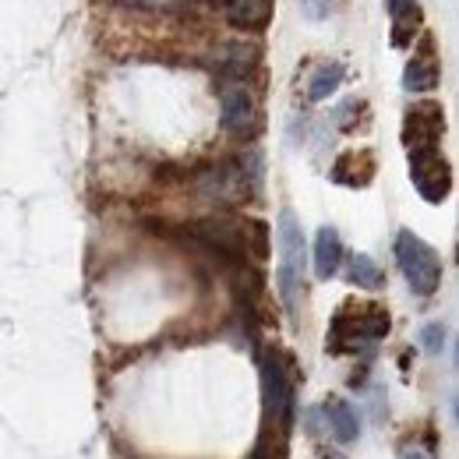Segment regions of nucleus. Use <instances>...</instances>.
Returning <instances> with one entry per match:
<instances>
[{"label":"nucleus","instance_id":"1","mask_svg":"<svg viewBox=\"0 0 459 459\" xmlns=\"http://www.w3.org/2000/svg\"><path fill=\"white\" fill-rule=\"evenodd\" d=\"M393 318L378 300H350L336 311L329 329V350L333 353H357L368 343H378L389 336Z\"/></svg>","mask_w":459,"mask_h":459},{"label":"nucleus","instance_id":"2","mask_svg":"<svg viewBox=\"0 0 459 459\" xmlns=\"http://www.w3.org/2000/svg\"><path fill=\"white\" fill-rule=\"evenodd\" d=\"M304 265H307V244L297 216L280 212V293L287 300L290 318H297V300L304 297Z\"/></svg>","mask_w":459,"mask_h":459},{"label":"nucleus","instance_id":"3","mask_svg":"<svg viewBox=\"0 0 459 459\" xmlns=\"http://www.w3.org/2000/svg\"><path fill=\"white\" fill-rule=\"evenodd\" d=\"M396 262H400L403 276H406V283L417 297H431L442 287V258L413 230L396 233Z\"/></svg>","mask_w":459,"mask_h":459},{"label":"nucleus","instance_id":"4","mask_svg":"<svg viewBox=\"0 0 459 459\" xmlns=\"http://www.w3.org/2000/svg\"><path fill=\"white\" fill-rule=\"evenodd\" d=\"M293 368H290V357L283 350H269L262 357V396H265V410L269 417L290 431L293 428Z\"/></svg>","mask_w":459,"mask_h":459},{"label":"nucleus","instance_id":"5","mask_svg":"<svg viewBox=\"0 0 459 459\" xmlns=\"http://www.w3.org/2000/svg\"><path fill=\"white\" fill-rule=\"evenodd\" d=\"M410 180L424 202L442 205L453 195V163L438 149H413L410 152Z\"/></svg>","mask_w":459,"mask_h":459},{"label":"nucleus","instance_id":"6","mask_svg":"<svg viewBox=\"0 0 459 459\" xmlns=\"http://www.w3.org/2000/svg\"><path fill=\"white\" fill-rule=\"evenodd\" d=\"M187 237L198 240L202 247H209L216 258H223L227 265H240L247 247H244V227L233 223L227 216H209V220H198L187 227Z\"/></svg>","mask_w":459,"mask_h":459},{"label":"nucleus","instance_id":"7","mask_svg":"<svg viewBox=\"0 0 459 459\" xmlns=\"http://www.w3.org/2000/svg\"><path fill=\"white\" fill-rule=\"evenodd\" d=\"M442 134H446V110H442V103L420 100V103L406 107L400 138L410 152L413 149H438Z\"/></svg>","mask_w":459,"mask_h":459},{"label":"nucleus","instance_id":"8","mask_svg":"<svg viewBox=\"0 0 459 459\" xmlns=\"http://www.w3.org/2000/svg\"><path fill=\"white\" fill-rule=\"evenodd\" d=\"M198 191L212 202H240L247 195H255V187L247 184V177L240 170V160H223V163H212L209 170H202L198 177Z\"/></svg>","mask_w":459,"mask_h":459},{"label":"nucleus","instance_id":"9","mask_svg":"<svg viewBox=\"0 0 459 459\" xmlns=\"http://www.w3.org/2000/svg\"><path fill=\"white\" fill-rule=\"evenodd\" d=\"M220 114H223V127H227L230 134L247 138L258 127V103H255L251 89L240 85V82L223 85V92H220Z\"/></svg>","mask_w":459,"mask_h":459},{"label":"nucleus","instance_id":"10","mask_svg":"<svg viewBox=\"0 0 459 459\" xmlns=\"http://www.w3.org/2000/svg\"><path fill=\"white\" fill-rule=\"evenodd\" d=\"M442 64H438V54H435V43H431V36H424L420 39V50H413V57L406 64V71H403V89L406 92H431V89H438V78H442V71H438Z\"/></svg>","mask_w":459,"mask_h":459},{"label":"nucleus","instance_id":"11","mask_svg":"<svg viewBox=\"0 0 459 459\" xmlns=\"http://www.w3.org/2000/svg\"><path fill=\"white\" fill-rule=\"evenodd\" d=\"M375 170H378V163H375L371 149H350L333 163V180L343 187H368L375 180Z\"/></svg>","mask_w":459,"mask_h":459},{"label":"nucleus","instance_id":"12","mask_svg":"<svg viewBox=\"0 0 459 459\" xmlns=\"http://www.w3.org/2000/svg\"><path fill=\"white\" fill-rule=\"evenodd\" d=\"M385 7H389V25H393V47L396 50L413 47V36L420 32V22H424L420 0H385Z\"/></svg>","mask_w":459,"mask_h":459},{"label":"nucleus","instance_id":"13","mask_svg":"<svg viewBox=\"0 0 459 459\" xmlns=\"http://www.w3.org/2000/svg\"><path fill=\"white\" fill-rule=\"evenodd\" d=\"M276 0H227V22L240 32H262L273 22Z\"/></svg>","mask_w":459,"mask_h":459},{"label":"nucleus","instance_id":"14","mask_svg":"<svg viewBox=\"0 0 459 459\" xmlns=\"http://www.w3.org/2000/svg\"><path fill=\"white\" fill-rule=\"evenodd\" d=\"M343 237L333 227H322L315 233V276L318 280H333L343 265Z\"/></svg>","mask_w":459,"mask_h":459},{"label":"nucleus","instance_id":"15","mask_svg":"<svg viewBox=\"0 0 459 459\" xmlns=\"http://www.w3.org/2000/svg\"><path fill=\"white\" fill-rule=\"evenodd\" d=\"M322 410H325V424L333 428V435H336L343 446L357 442V435H360V420H357V413H353L350 403L340 400V396H329Z\"/></svg>","mask_w":459,"mask_h":459},{"label":"nucleus","instance_id":"16","mask_svg":"<svg viewBox=\"0 0 459 459\" xmlns=\"http://www.w3.org/2000/svg\"><path fill=\"white\" fill-rule=\"evenodd\" d=\"M346 78V67L340 60H329V64H322L315 74H311V82H307V100L311 103H322V100H329L340 85H343Z\"/></svg>","mask_w":459,"mask_h":459},{"label":"nucleus","instance_id":"17","mask_svg":"<svg viewBox=\"0 0 459 459\" xmlns=\"http://www.w3.org/2000/svg\"><path fill=\"white\" fill-rule=\"evenodd\" d=\"M346 280L360 290H382L385 287V273L371 255H353L346 265Z\"/></svg>","mask_w":459,"mask_h":459},{"label":"nucleus","instance_id":"18","mask_svg":"<svg viewBox=\"0 0 459 459\" xmlns=\"http://www.w3.org/2000/svg\"><path fill=\"white\" fill-rule=\"evenodd\" d=\"M255 64H258V47L255 43H230L227 50H223V57H220V71L230 74V78H240Z\"/></svg>","mask_w":459,"mask_h":459},{"label":"nucleus","instance_id":"19","mask_svg":"<svg viewBox=\"0 0 459 459\" xmlns=\"http://www.w3.org/2000/svg\"><path fill=\"white\" fill-rule=\"evenodd\" d=\"M244 247H251L255 258H265L269 255V223L262 220H244Z\"/></svg>","mask_w":459,"mask_h":459},{"label":"nucleus","instance_id":"20","mask_svg":"<svg viewBox=\"0 0 459 459\" xmlns=\"http://www.w3.org/2000/svg\"><path fill=\"white\" fill-rule=\"evenodd\" d=\"M420 343H424V350H428V353H442V350H446V325H442V322L424 325Z\"/></svg>","mask_w":459,"mask_h":459},{"label":"nucleus","instance_id":"21","mask_svg":"<svg viewBox=\"0 0 459 459\" xmlns=\"http://www.w3.org/2000/svg\"><path fill=\"white\" fill-rule=\"evenodd\" d=\"M336 4H340V0H304V14H307L311 22H325V18L336 11Z\"/></svg>","mask_w":459,"mask_h":459},{"label":"nucleus","instance_id":"22","mask_svg":"<svg viewBox=\"0 0 459 459\" xmlns=\"http://www.w3.org/2000/svg\"><path fill=\"white\" fill-rule=\"evenodd\" d=\"M251 459H269V446H265V442H258V449L251 453Z\"/></svg>","mask_w":459,"mask_h":459},{"label":"nucleus","instance_id":"23","mask_svg":"<svg viewBox=\"0 0 459 459\" xmlns=\"http://www.w3.org/2000/svg\"><path fill=\"white\" fill-rule=\"evenodd\" d=\"M406 459H431V456H424V453H410Z\"/></svg>","mask_w":459,"mask_h":459}]
</instances>
